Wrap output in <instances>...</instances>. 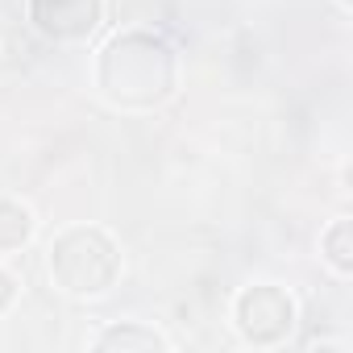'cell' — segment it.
<instances>
[{"label": "cell", "instance_id": "6da1fadb", "mask_svg": "<svg viewBox=\"0 0 353 353\" xmlns=\"http://www.w3.org/2000/svg\"><path fill=\"white\" fill-rule=\"evenodd\" d=\"M92 83L117 112H154L179 88V54L154 30H117L96 50Z\"/></svg>", "mask_w": 353, "mask_h": 353}, {"label": "cell", "instance_id": "7a4b0ae2", "mask_svg": "<svg viewBox=\"0 0 353 353\" xmlns=\"http://www.w3.org/2000/svg\"><path fill=\"white\" fill-rule=\"evenodd\" d=\"M46 274L67 299H104L121 279V245L100 225H67L46 245Z\"/></svg>", "mask_w": 353, "mask_h": 353}, {"label": "cell", "instance_id": "3957f363", "mask_svg": "<svg viewBox=\"0 0 353 353\" xmlns=\"http://www.w3.org/2000/svg\"><path fill=\"white\" fill-rule=\"evenodd\" d=\"M299 324V303L279 283H250L233 295V328L254 349H279Z\"/></svg>", "mask_w": 353, "mask_h": 353}, {"label": "cell", "instance_id": "277c9868", "mask_svg": "<svg viewBox=\"0 0 353 353\" xmlns=\"http://www.w3.org/2000/svg\"><path fill=\"white\" fill-rule=\"evenodd\" d=\"M26 21L54 46H79L104 26V0H26Z\"/></svg>", "mask_w": 353, "mask_h": 353}, {"label": "cell", "instance_id": "5b68a950", "mask_svg": "<svg viewBox=\"0 0 353 353\" xmlns=\"http://www.w3.org/2000/svg\"><path fill=\"white\" fill-rule=\"evenodd\" d=\"M92 349L96 353H166L170 341L158 328L141 324V320H121V324L100 328L96 341H92Z\"/></svg>", "mask_w": 353, "mask_h": 353}, {"label": "cell", "instance_id": "8992f818", "mask_svg": "<svg viewBox=\"0 0 353 353\" xmlns=\"http://www.w3.org/2000/svg\"><path fill=\"white\" fill-rule=\"evenodd\" d=\"M38 237V212L17 200V196H0V254H21Z\"/></svg>", "mask_w": 353, "mask_h": 353}, {"label": "cell", "instance_id": "52a82bcc", "mask_svg": "<svg viewBox=\"0 0 353 353\" xmlns=\"http://www.w3.org/2000/svg\"><path fill=\"white\" fill-rule=\"evenodd\" d=\"M320 258L328 262V270L336 279H349L353 274V221L349 216H336L320 233Z\"/></svg>", "mask_w": 353, "mask_h": 353}, {"label": "cell", "instance_id": "ba28073f", "mask_svg": "<svg viewBox=\"0 0 353 353\" xmlns=\"http://www.w3.org/2000/svg\"><path fill=\"white\" fill-rule=\"evenodd\" d=\"M17 295H21V283H17V279L5 270V266H0V316H5V312H13Z\"/></svg>", "mask_w": 353, "mask_h": 353}, {"label": "cell", "instance_id": "9c48e42d", "mask_svg": "<svg viewBox=\"0 0 353 353\" xmlns=\"http://www.w3.org/2000/svg\"><path fill=\"white\" fill-rule=\"evenodd\" d=\"M336 9H345V13H349V9H353V0H336Z\"/></svg>", "mask_w": 353, "mask_h": 353}]
</instances>
